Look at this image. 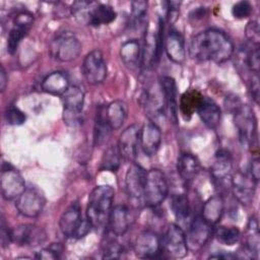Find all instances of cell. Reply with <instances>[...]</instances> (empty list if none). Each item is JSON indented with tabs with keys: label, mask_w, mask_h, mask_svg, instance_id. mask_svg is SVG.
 Listing matches in <instances>:
<instances>
[{
	"label": "cell",
	"mask_w": 260,
	"mask_h": 260,
	"mask_svg": "<svg viewBox=\"0 0 260 260\" xmlns=\"http://www.w3.org/2000/svg\"><path fill=\"white\" fill-rule=\"evenodd\" d=\"M189 54L197 61L223 63L234 54V44L226 34L208 28L195 35L189 45Z\"/></svg>",
	"instance_id": "1"
},
{
	"label": "cell",
	"mask_w": 260,
	"mask_h": 260,
	"mask_svg": "<svg viewBox=\"0 0 260 260\" xmlns=\"http://www.w3.org/2000/svg\"><path fill=\"white\" fill-rule=\"evenodd\" d=\"M114 197L115 191L110 185H99L90 192L86 206V219L93 229H102L107 224Z\"/></svg>",
	"instance_id": "2"
},
{
	"label": "cell",
	"mask_w": 260,
	"mask_h": 260,
	"mask_svg": "<svg viewBox=\"0 0 260 260\" xmlns=\"http://www.w3.org/2000/svg\"><path fill=\"white\" fill-rule=\"evenodd\" d=\"M59 228L65 237L80 239L86 236L92 226L87 219L82 218L80 205L75 201L60 216Z\"/></svg>",
	"instance_id": "3"
},
{
	"label": "cell",
	"mask_w": 260,
	"mask_h": 260,
	"mask_svg": "<svg viewBox=\"0 0 260 260\" xmlns=\"http://www.w3.org/2000/svg\"><path fill=\"white\" fill-rule=\"evenodd\" d=\"M164 46V22L161 19L158 20L157 26L152 27L148 25L142 47L141 54V67L149 69L153 67L160 56L161 49Z\"/></svg>",
	"instance_id": "4"
},
{
	"label": "cell",
	"mask_w": 260,
	"mask_h": 260,
	"mask_svg": "<svg viewBox=\"0 0 260 260\" xmlns=\"http://www.w3.org/2000/svg\"><path fill=\"white\" fill-rule=\"evenodd\" d=\"M169 193V184L165 174L158 169L146 172L143 202L149 208L159 206Z\"/></svg>",
	"instance_id": "5"
},
{
	"label": "cell",
	"mask_w": 260,
	"mask_h": 260,
	"mask_svg": "<svg viewBox=\"0 0 260 260\" xmlns=\"http://www.w3.org/2000/svg\"><path fill=\"white\" fill-rule=\"evenodd\" d=\"M234 121L241 143L246 147H253L257 138V122L253 109L240 104L234 110Z\"/></svg>",
	"instance_id": "6"
},
{
	"label": "cell",
	"mask_w": 260,
	"mask_h": 260,
	"mask_svg": "<svg viewBox=\"0 0 260 260\" xmlns=\"http://www.w3.org/2000/svg\"><path fill=\"white\" fill-rule=\"evenodd\" d=\"M81 48L80 41L73 32L62 31L52 40L49 52L57 61L70 62L79 57Z\"/></svg>",
	"instance_id": "7"
},
{
	"label": "cell",
	"mask_w": 260,
	"mask_h": 260,
	"mask_svg": "<svg viewBox=\"0 0 260 260\" xmlns=\"http://www.w3.org/2000/svg\"><path fill=\"white\" fill-rule=\"evenodd\" d=\"M161 251L173 259H181L188 254L186 235L180 225L169 224L161 239Z\"/></svg>",
	"instance_id": "8"
},
{
	"label": "cell",
	"mask_w": 260,
	"mask_h": 260,
	"mask_svg": "<svg viewBox=\"0 0 260 260\" xmlns=\"http://www.w3.org/2000/svg\"><path fill=\"white\" fill-rule=\"evenodd\" d=\"M84 96L83 88L76 84H70L69 88L62 95L63 118L68 125L74 126L79 122L84 105Z\"/></svg>",
	"instance_id": "9"
},
{
	"label": "cell",
	"mask_w": 260,
	"mask_h": 260,
	"mask_svg": "<svg viewBox=\"0 0 260 260\" xmlns=\"http://www.w3.org/2000/svg\"><path fill=\"white\" fill-rule=\"evenodd\" d=\"M26 189L21 174L9 162H3L1 169V194L5 200H14Z\"/></svg>",
	"instance_id": "10"
},
{
	"label": "cell",
	"mask_w": 260,
	"mask_h": 260,
	"mask_svg": "<svg viewBox=\"0 0 260 260\" xmlns=\"http://www.w3.org/2000/svg\"><path fill=\"white\" fill-rule=\"evenodd\" d=\"M146 171L137 164H132L125 176V191L129 200L137 206L143 202Z\"/></svg>",
	"instance_id": "11"
},
{
	"label": "cell",
	"mask_w": 260,
	"mask_h": 260,
	"mask_svg": "<svg viewBox=\"0 0 260 260\" xmlns=\"http://www.w3.org/2000/svg\"><path fill=\"white\" fill-rule=\"evenodd\" d=\"M212 234V225L209 224L202 215H196L191 220L187 234H185L188 250L193 253L200 251L209 241Z\"/></svg>",
	"instance_id": "12"
},
{
	"label": "cell",
	"mask_w": 260,
	"mask_h": 260,
	"mask_svg": "<svg viewBox=\"0 0 260 260\" xmlns=\"http://www.w3.org/2000/svg\"><path fill=\"white\" fill-rule=\"evenodd\" d=\"M82 74L87 83L95 85L102 83L107 77V64L103 53L95 49L89 52L82 63Z\"/></svg>",
	"instance_id": "13"
},
{
	"label": "cell",
	"mask_w": 260,
	"mask_h": 260,
	"mask_svg": "<svg viewBox=\"0 0 260 260\" xmlns=\"http://www.w3.org/2000/svg\"><path fill=\"white\" fill-rule=\"evenodd\" d=\"M45 204V196L37 188H26L15 199L17 211L25 217H37L43 211Z\"/></svg>",
	"instance_id": "14"
},
{
	"label": "cell",
	"mask_w": 260,
	"mask_h": 260,
	"mask_svg": "<svg viewBox=\"0 0 260 260\" xmlns=\"http://www.w3.org/2000/svg\"><path fill=\"white\" fill-rule=\"evenodd\" d=\"M34 22V15L26 11H18L13 17V25L8 32L7 37V52L14 54L21 42L30 29Z\"/></svg>",
	"instance_id": "15"
},
{
	"label": "cell",
	"mask_w": 260,
	"mask_h": 260,
	"mask_svg": "<svg viewBox=\"0 0 260 260\" xmlns=\"http://www.w3.org/2000/svg\"><path fill=\"white\" fill-rule=\"evenodd\" d=\"M133 251L139 258H154L161 252V239L152 231H143L136 236Z\"/></svg>",
	"instance_id": "16"
},
{
	"label": "cell",
	"mask_w": 260,
	"mask_h": 260,
	"mask_svg": "<svg viewBox=\"0 0 260 260\" xmlns=\"http://www.w3.org/2000/svg\"><path fill=\"white\" fill-rule=\"evenodd\" d=\"M11 239L19 246L37 247L47 240V234L38 225L25 223L11 230Z\"/></svg>",
	"instance_id": "17"
},
{
	"label": "cell",
	"mask_w": 260,
	"mask_h": 260,
	"mask_svg": "<svg viewBox=\"0 0 260 260\" xmlns=\"http://www.w3.org/2000/svg\"><path fill=\"white\" fill-rule=\"evenodd\" d=\"M256 184L257 183L250 175H246L241 172L235 174L231 179V186L235 197L240 203L245 205L252 203Z\"/></svg>",
	"instance_id": "18"
},
{
	"label": "cell",
	"mask_w": 260,
	"mask_h": 260,
	"mask_svg": "<svg viewBox=\"0 0 260 260\" xmlns=\"http://www.w3.org/2000/svg\"><path fill=\"white\" fill-rule=\"evenodd\" d=\"M140 127L137 124L128 126L120 135L118 141V148L122 158L128 161H133L137 154V147L139 145Z\"/></svg>",
	"instance_id": "19"
},
{
	"label": "cell",
	"mask_w": 260,
	"mask_h": 260,
	"mask_svg": "<svg viewBox=\"0 0 260 260\" xmlns=\"http://www.w3.org/2000/svg\"><path fill=\"white\" fill-rule=\"evenodd\" d=\"M161 143V131L154 122H148L140 128L139 145L147 156H153Z\"/></svg>",
	"instance_id": "20"
},
{
	"label": "cell",
	"mask_w": 260,
	"mask_h": 260,
	"mask_svg": "<svg viewBox=\"0 0 260 260\" xmlns=\"http://www.w3.org/2000/svg\"><path fill=\"white\" fill-rule=\"evenodd\" d=\"M130 223L131 218L128 207L125 205H116L112 208L106 225L110 235L120 237L128 231Z\"/></svg>",
	"instance_id": "21"
},
{
	"label": "cell",
	"mask_w": 260,
	"mask_h": 260,
	"mask_svg": "<svg viewBox=\"0 0 260 260\" xmlns=\"http://www.w3.org/2000/svg\"><path fill=\"white\" fill-rule=\"evenodd\" d=\"M165 50L167 56L174 63L181 64L186 58L185 43L182 35L176 29H170L165 38Z\"/></svg>",
	"instance_id": "22"
},
{
	"label": "cell",
	"mask_w": 260,
	"mask_h": 260,
	"mask_svg": "<svg viewBox=\"0 0 260 260\" xmlns=\"http://www.w3.org/2000/svg\"><path fill=\"white\" fill-rule=\"evenodd\" d=\"M232 169L233 159L231 153L225 149L217 150L210 167V174L212 178L216 182L222 183L226 179H230Z\"/></svg>",
	"instance_id": "23"
},
{
	"label": "cell",
	"mask_w": 260,
	"mask_h": 260,
	"mask_svg": "<svg viewBox=\"0 0 260 260\" xmlns=\"http://www.w3.org/2000/svg\"><path fill=\"white\" fill-rule=\"evenodd\" d=\"M116 17L117 13L112 6L108 4L91 2L85 22L92 26H100L113 22Z\"/></svg>",
	"instance_id": "24"
},
{
	"label": "cell",
	"mask_w": 260,
	"mask_h": 260,
	"mask_svg": "<svg viewBox=\"0 0 260 260\" xmlns=\"http://www.w3.org/2000/svg\"><path fill=\"white\" fill-rule=\"evenodd\" d=\"M196 112L203 124L208 128L215 129L219 125L221 111L217 104L212 100L203 96Z\"/></svg>",
	"instance_id": "25"
},
{
	"label": "cell",
	"mask_w": 260,
	"mask_h": 260,
	"mask_svg": "<svg viewBox=\"0 0 260 260\" xmlns=\"http://www.w3.org/2000/svg\"><path fill=\"white\" fill-rule=\"evenodd\" d=\"M142 100H143V106L145 108V111L147 112L149 117L156 118L165 114L166 102L164 99L160 85L158 88H153V87L148 88L143 93Z\"/></svg>",
	"instance_id": "26"
},
{
	"label": "cell",
	"mask_w": 260,
	"mask_h": 260,
	"mask_svg": "<svg viewBox=\"0 0 260 260\" xmlns=\"http://www.w3.org/2000/svg\"><path fill=\"white\" fill-rule=\"evenodd\" d=\"M69 86L68 75L63 71L51 72L42 81V89L47 93L55 95H63Z\"/></svg>",
	"instance_id": "27"
},
{
	"label": "cell",
	"mask_w": 260,
	"mask_h": 260,
	"mask_svg": "<svg viewBox=\"0 0 260 260\" xmlns=\"http://www.w3.org/2000/svg\"><path fill=\"white\" fill-rule=\"evenodd\" d=\"M142 47L137 40H129L122 44L120 48V58L123 64L129 69L141 67Z\"/></svg>",
	"instance_id": "28"
},
{
	"label": "cell",
	"mask_w": 260,
	"mask_h": 260,
	"mask_svg": "<svg viewBox=\"0 0 260 260\" xmlns=\"http://www.w3.org/2000/svg\"><path fill=\"white\" fill-rule=\"evenodd\" d=\"M177 171L180 178L184 182L189 183L198 175L200 171V162L194 154L183 152L178 157Z\"/></svg>",
	"instance_id": "29"
},
{
	"label": "cell",
	"mask_w": 260,
	"mask_h": 260,
	"mask_svg": "<svg viewBox=\"0 0 260 260\" xmlns=\"http://www.w3.org/2000/svg\"><path fill=\"white\" fill-rule=\"evenodd\" d=\"M159 85L164 94L166 106L168 107L174 123L178 120V99H177V84L173 77L164 76L159 81Z\"/></svg>",
	"instance_id": "30"
},
{
	"label": "cell",
	"mask_w": 260,
	"mask_h": 260,
	"mask_svg": "<svg viewBox=\"0 0 260 260\" xmlns=\"http://www.w3.org/2000/svg\"><path fill=\"white\" fill-rule=\"evenodd\" d=\"M202 99L203 95L197 89L191 88L182 93L178 109L180 110V113L184 119L189 120L193 116V114L197 111Z\"/></svg>",
	"instance_id": "31"
},
{
	"label": "cell",
	"mask_w": 260,
	"mask_h": 260,
	"mask_svg": "<svg viewBox=\"0 0 260 260\" xmlns=\"http://www.w3.org/2000/svg\"><path fill=\"white\" fill-rule=\"evenodd\" d=\"M106 118L113 130H117L122 127L124 124L127 114H128V108L125 102L117 100L114 102H111L106 108Z\"/></svg>",
	"instance_id": "32"
},
{
	"label": "cell",
	"mask_w": 260,
	"mask_h": 260,
	"mask_svg": "<svg viewBox=\"0 0 260 260\" xmlns=\"http://www.w3.org/2000/svg\"><path fill=\"white\" fill-rule=\"evenodd\" d=\"M224 202L221 196L214 195L205 201L202 207V217L211 225L216 224L223 213Z\"/></svg>",
	"instance_id": "33"
},
{
	"label": "cell",
	"mask_w": 260,
	"mask_h": 260,
	"mask_svg": "<svg viewBox=\"0 0 260 260\" xmlns=\"http://www.w3.org/2000/svg\"><path fill=\"white\" fill-rule=\"evenodd\" d=\"M245 249L246 251L255 258H258L259 255V246H260V233L259 225L256 217L252 216L248 220L247 229L244 236Z\"/></svg>",
	"instance_id": "34"
},
{
	"label": "cell",
	"mask_w": 260,
	"mask_h": 260,
	"mask_svg": "<svg viewBox=\"0 0 260 260\" xmlns=\"http://www.w3.org/2000/svg\"><path fill=\"white\" fill-rule=\"evenodd\" d=\"M106 107H101L96 114L95 124H94V131H93V141L94 144L100 146L108 141L110 138L111 132L113 129L111 128L107 118H106Z\"/></svg>",
	"instance_id": "35"
},
{
	"label": "cell",
	"mask_w": 260,
	"mask_h": 260,
	"mask_svg": "<svg viewBox=\"0 0 260 260\" xmlns=\"http://www.w3.org/2000/svg\"><path fill=\"white\" fill-rule=\"evenodd\" d=\"M171 209L178 220L184 221L189 218L191 213V205L188 196L184 193L173 195L171 199Z\"/></svg>",
	"instance_id": "36"
},
{
	"label": "cell",
	"mask_w": 260,
	"mask_h": 260,
	"mask_svg": "<svg viewBox=\"0 0 260 260\" xmlns=\"http://www.w3.org/2000/svg\"><path fill=\"white\" fill-rule=\"evenodd\" d=\"M121 154L117 145L110 146L106 149L101 160V170L117 172L121 165Z\"/></svg>",
	"instance_id": "37"
},
{
	"label": "cell",
	"mask_w": 260,
	"mask_h": 260,
	"mask_svg": "<svg viewBox=\"0 0 260 260\" xmlns=\"http://www.w3.org/2000/svg\"><path fill=\"white\" fill-rule=\"evenodd\" d=\"M214 237L216 240L226 246L235 245L240 239V231L237 226H228V225H217L213 230Z\"/></svg>",
	"instance_id": "38"
},
{
	"label": "cell",
	"mask_w": 260,
	"mask_h": 260,
	"mask_svg": "<svg viewBox=\"0 0 260 260\" xmlns=\"http://www.w3.org/2000/svg\"><path fill=\"white\" fill-rule=\"evenodd\" d=\"M244 63L245 66L251 72H253V74H258L260 67L259 46L248 43L246 49L244 50Z\"/></svg>",
	"instance_id": "39"
},
{
	"label": "cell",
	"mask_w": 260,
	"mask_h": 260,
	"mask_svg": "<svg viewBox=\"0 0 260 260\" xmlns=\"http://www.w3.org/2000/svg\"><path fill=\"white\" fill-rule=\"evenodd\" d=\"M131 24L134 28H139L144 24L146 12H147V2L146 1H133L131 3Z\"/></svg>",
	"instance_id": "40"
},
{
	"label": "cell",
	"mask_w": 260,
	"mask_h": 260,
	"mask_svg": "<svg viewBox=\"0 0 260 260\" xmlns=\"http://www.w3.org/2000/svg\"><path fill=\"white\" fill-rule=\"evenodd\" d=\"M115 238V236H114ZM114 238H108L103 247V258L114 259L121 258L124 254L123 246L117 242Z\"/></svg>",
	"instance_id": "41"
},
{
	"label": "cell",
	"mask_w": 260,
	"mask_h": 260,
	"mask_svg": "<svg viewBox=\"0 0 260 260\" xmlns=\"http://www.w3.org/2000/svg\"><path fill=\"white\" fill-rule=\"evenodd\" d=\"M62 252H63V246L60 243H53L49 247L39 251L38 254L36 255V258L44 259V260L58 259L60 258Z\"/></svg>",
	"instance_id": "42"
},
{
	"label": "cell",
	"mask_w": 260,
	"mask_h": 260,
	"mask_svg": "<svg viewBox=\"0 0 260 260\" xmlns=\"http://www.w3.org/2000/svg\"><path fill=\"white\" fill-rule=\"evenodd\" d=\"M253 7L248 1H239L232 8V14L237 19H244L251 15Z\"/></svg>",
	"instance_id": "43"
},
{
	"label": "cell",
	"mask_w": 260,
	"mask_h": 260,
	"mask_svg": "<svg viewBox=\"0 0 260 260\" xmlns=\"http://www.w3.org/2000/svg\"><path fill=\"white\" fill-rule=\"evenodd\" d=\"M245 35L250 44L259 46L260 29H259V23L256 20H251L247 23L245 28Z\"/></svg>",
	"instance_id": "44"
},
{
	"label": "cell",
	"mask_w": 260,
	"mask_h": 260,
	"mask_svg": "<svg viewBox=\"0 0 260 260\" xmlns=\"http://www.w3.org/2000/svg\"><path fill=\"white\" fill-rule=\"evenodd\" d=\"M5 116H6L7 123L10 125H14V126L22 125L26 119L24 113L21 112L18 108L14 107V106H11L7 109Z\"/></svg>",
	"instance_id": "45"
},
{
	"label": "cell",
	"mask_w": 260,
	"mask_h": 260,
	"mask_svg": "<svg viewBox=\"0 0 260 260\" xmlns=\"http://www.w3.org/2000/svg\"><path fill=\"white\" fill-rule=\"evenodd\" d=\"M249 90H250V94L251 98L253 99V101L258 104L259 103V78H258V74H253L252 78L250 80V84H249Z\"/></svg>",
	"instance_id": "46"
},
{
	"label": "cell",
	"mask_w": 260,
	"mask_h": 260,
	"mask_svg": "<svg viewBox=\"0 0 260 260\" xmlns=\"http://www.w3.org/2000/svg\"><path fill=\"white\" fill-rule=\"evenodd\" d=\"M1 243H2V246L3 247H6L9 245V243L12 242V239H11V230H9L6 224H5V221L4 219L2 218L1 220Z\"/></svg>",
	"instance_id": "47"
},
{
	"label": "cell",
	"mask_w": 260,
	"mask_h": 260,
	"mask_svg": "<svg viewBox=\"0 0 260 260\" xmlns=\"http://www.w3.org/2000/svg\"><path fill=\"white\" fill-rule=\"evenodd\" d=\"M250 176L251 178L258 183L259 181V177H260V164H259V157L255 156L252 158L251 160V165H250Z\"/></svg>",
	"instance_id": "48"
},
{
	"label": "cell",
	"mask_w": 260,
	"mask_h": 260,
	"mask_svg": "<svg viewBox=\"0 0 260 260\" xmlns=\"http://www.w3.org/2000/svg\"><path fill=\"white\" fill-rule=\"evenodd\" d=\"M205 16V9H202V7H200V9H196L194 10L191 14H190V19H194V22L196 20H202Z\"/></svg>",
	"instance_id": "49"
},
{
	"label": "cell",
	"mask_w": 260,
	"mask_h": 260,
	"mask_svg": "<svg viewBox=\"0 0 260 260\" xmlns=\"http://www.w3.org/2000/svg\"><path fill=\"white\" fill-rule=\"evenodd\" d=\"M235 258H237L236 254L225 253V252H221V253H217L209 256V259H235Z\"/></svg>",
	"instance_id": "50"
},
{
	"label": "cell",
	"mask_w": 260,
	"mask_h": 260,
	"mask_svg": "<svg viewBox=\"0 0 260 260\" xmlns=\"http://www.w3.org/2000/svg\"><path fill=\"white\" fill-rule=\"evenodd\" d=\"M8 82V77L6 74V71L3 66H1V71H0V89L1 91H4L6 85Z\"/></svg>",
	"instance_id": "51"
}]
</instances>
